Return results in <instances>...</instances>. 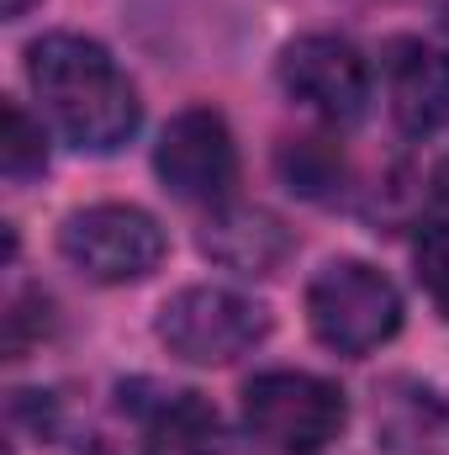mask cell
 I'll return each instance as SVG.
<instances>
[{"mask_svg": "<svg viewBox=\"0 0 449 455\" xmlns=\"http://www.w3.org/2000/svg\"><path fill=\"white\" fill-rule=\"evenodd\" d=\"M27 80L59 138L75 143L80 154H116L143 122L138 85L96 37L80 32L37 37L27 48Z\"/></svg>", "mask_w": 449, "mask_h": 455, "instance_id": "obj_1", "label": "cell"}, {"mask_svg": "<svg viewBox=\"0 0 449 455\" xmlns=\"http://www.w3.org/2000/svg\"><path fill=\"white\" fill-rule=\"evenodd\" d=\"M243 424L280 455H323L349 424V397L312 371H259L243 387Z\"/></svg>", "mask_w": 449, "mask_h": 455, "instance_id": "obj_2", "label": "cell"}, {"mask_svg": "<svg viewBox=\"0 0 449 455\" xmlns=\"http://www.w3.org/2000/svg\"><path fill=\"white\" fill-rule=\"evenodd\" d=\"M307 323H312V334H318L323 349L359 360V355L381 349L386 339H397L402 297H397V286L375 265L334 259L307 286Z\"/></svg>", "mask_w": 449, "mask_h": 455, "instance_id": "obj_3", "label": "cell"}, {"mask_svg": "<svg viewBox=\"0 0 449 455\" xmlns=\"http://www.w3.org/2000/svg\"><path fill=\"white\" fill-rule=\"evenodd\" d=\"M59 254L96 286H132V281H148L164 265L169 238L143 207L96 202V207H80V212L64 218Z\"/></svg>", "mask_w": 449, "mask_h": 455, "instance_id": "obj_4", "label": "cell"}, {"mask_svg": "<svg viewBox=\"0 0 449 455\" xmlns=\"http://www.w3.org/2000/svg\"><path fill=\"white\" fill-rule=\"evenodd\" d=\"M159 344L185 365H232L270 334L264 302L232 286H185L159 307Z\"/></svg>", "mask_w": 449, "mask_h": 455, "instance_id": "obj_5", "label": "cell"}, {"mask_svg": "<svg viewBox=\"0 0 449 455\" xmlns=\"http://www.w3.org/2000/svg\"><path fill=\"white\" fill-rule=\"evenodd\" d=\"M154 170L169 196H180L191 207H227V196L238 186V143L227 132L223 112H212V107L180 112L159 132Z\"/></svg>", "mask_w": 449, "mask_h": 455, "instance_id": "obj_6", "label": "cell"}, {"mask_svg": "<svg viewBox=\"0 0 449 455\" xmlns=\"http://www.w3.org/2000/svg\"><path fill=\"white\" fill-rule=\"evenodd\" d=\"M280 85L296 107H307L334 127H354L370 112V64L359 59L354 43H343L334 32H307V37L286 43Z\"/></svg>", "mask_w": 449, "mask_h": 455, "instance_id": "obj_7", "label": "cell"}, {"mask_svg": "<svg viewBox=\"0 0 449 455\" xmlns=\"http://www.w3.org/2000/svg\"><path fill=\"white\" fill-rule=\"evenodd\" d=\"M386 96L407 138L449 132V53L423 37H397L386 48Z\"/></svg>", "mask_w": 449, "mask_h": 455, "instance_id": "obj_8", "label": "cell"}, {"mask_svg": "<svg viewBox=\"0 0 449 455\" xmlns=\"http://www.w3.org/2000/svg\"><path fill=\"white\" fill-rule=\"evenodd\" d=\"M375 445L391 455H449V392L391 376L375 397Z\"/></svg>", "mask_w": 449, "mask_h": 455, "instance_id": "obj_9", "label": "cell"}, {"mask_svg": "<svg viewBox=\"0 0 449 455\" xmlns=\"http://www.w3.org/2000/svg\"><path fill=\"white\" fill-rule=\"evenodd\" d=\"M296 238L264 207H212V218L201 228V254L212 265H223L232 275H275L291 259Z\"/></svg>", "mask_w": 449, "mask_h": 455, "instance_id": "obj_10", "label": "cell"}, {"mask_svg": "<svg viewBox=\"0 0 449 455\" xmlns=\"http://www.w3.org/2000/svg\"><path fill=\"white\" fill-rule=\"evenodd\" d=\"M148 455H223L217 408L201 392H154V403H132Z\"/></svg>", "mask_w": 449, "mask_h": 455, "instance_id": "obj_11", "label": "cell"}, {"mask_svg": "<svg viewBox=\"0 0 449 455\" xmlns=\"http://www.w3.org/2000/svg\"><path fill=\"white\" fill-rule=\"evenodd\" d=\"M280 170H286L291 191H302V196H318V202L338 196V180H343V159H338V148H328L323 138L286 143V148H280Z\"/></svg>", "mask_w": 449, "mask_h": 455, "instance_id": "obj_12", "label": "cell"}, {"mask_svg": "<svg viewBox=\"0 0 449 455\" xmlns=\"http://www.w3.org/2000/svg\"><path fill=\"white\" fill-rule=\"evenodd\" d=\"M0 164L11 180H32L48 170V138H43V122L27 116L21 101H5V132H0Z\"/></svg>", "mask_w": 449, "mask_h": 455, "instance_id": "obj_13", "label": "cell"}, {"mask_svg": "<svg viewBox=\"0 0 449 455\" xmlns=\"http://www.w3.org/2000/svg\"><path fill=\"white\" fill-rule=\"evenodd\" d=\"M413 270H418V286L429 291V302L449 318V223H429L418 233Z\"/></svg>", "mask_w": 449, "mask_h": 455, "instance_id": "obj_14", "label": "cell"}, {"mask_svg": "<svg viewBox=\"0 0 449 455\" xmlns=\"http://www.w3.org/2000/svg\"><path fill=\"white\" fill-rule=\"evenodd\" d=\"M32 5H37V0H5V21H21Z\"/></svg>", "mask_w": 449, "mask_h": 455, "instance_id": "obj_15", "label": "cell"}, {"mask_svg": "<svg viewBox=\"0 0 449 455\" xmlns=\"http://www.w3.org/2000/svg\"><path fill=\"white\" fill-rule=\"evenodd\" d=\"M434 186H439V196H445V202H449V159H445V164H439V175H434Z\"/></svg>", "mask_w": 449, "mask_h": 455, "instance_id": "obj_16", "label": "cell"}, {"mask_svg": "<svg viewBox=\"0 0 449 455\" xmlns=\"http://www.w3.org/2000/svg\"><path fill=\"white\" fill-rule=\"evenodd\" d=\"M91 455H112V451H91Z\"/></svg>", "mask_w": 449, "mask_h": 455, "instance_id": "obj_17", "label": "cell"}]
</instances>
